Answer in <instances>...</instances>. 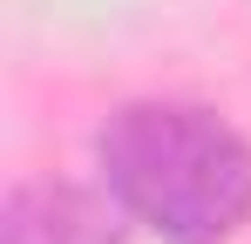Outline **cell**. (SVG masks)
<instances>
[{
	"mask_svg": "<svg viewBox=\"0 0 251 244\" xmlns=\"http://www.w3.org/2000/svg\"><path fill=\"white\" fill-rule=\"evenodd\" d=\"M116 210L163 244H224L251 217V149L197 102H129L95 143Z\"/></svg>",
	"mask_w": 251,
	"mask_h": 244,
	"instance_id": "cell-1",
	"label": "cell"
},
{
	"mask_svg": "<svg viewBox=\"0 0 251 244\" xmlns=\"http://www.w3.org/2000/svg\"><path fill=\"white\" fill-rule=\"evenodd\" d=\"M109 203L75 190V183H21V190L7 197L0 244H123Z\"/></svg>",
	"mask_w": 251,
	"mask_h": 244,
	"instance_id": "cell-2",
	"label": "cell"
}]
</instances>
